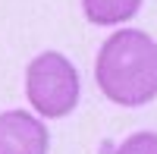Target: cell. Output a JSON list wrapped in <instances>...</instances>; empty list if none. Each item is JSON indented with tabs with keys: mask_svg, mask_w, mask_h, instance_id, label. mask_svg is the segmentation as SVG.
Instances as JSON below:
<instances>
[{
	"mask_svg": "<svg viewBox=\"0 0 157 154\" xmlns=\"http://www.w3.org/2000/svg\"><path fill=\"white\" fill-rule=\"evenodd\" d=\"M101 94L120 107H145L157 98V41L141 29H116L94 60Z\"/></svg>",
	"mask_w": 157,
	"mask_h": 154,
	"instance_id": "obj_1",
	"label": "cell"
},
{
	"mask_svg": "<svg viewBox=\"0 0 157 154\" xmlns=\"http://www.w3.org/2000/svg\"><path fill=\"white\" fill-rule=\"evenodd\" d=\"M25 98L41 120H63L82 98V82L72 60L60 50L38 54L25 69Z\"/></svg>",
	"mask_w": 157,
	"mask_h": 154,
	"instance_id": "obj_2",
	"label": "cell"
},
{
	"mask_svg": "<svg viewBox=\"0 0 157 154\" xmlns=\"http://www.w3.org/2000/svg\"><path fill=\"white\" fill-rule=\"evenodd\" d=\"M50 132L44 120L29 110L0 113V154H47Z\"/></svg>",
	"mask_w": 157,
	"mask_h": 154,
	"instance_id": "obj_3",
	"label": "cell"
},
{
	"mask_svg": "<svg viewBox=\"0 0 157 154\" xmlns=\"http://www.w3.org/2000/svg\"><path fill=\"white\" fill-rule=\"evenodd\" d=\"M113 154H157V132H132Z\"/></svg>",
	"mask_w": 157,
	"mask_h": 154,
	"instance_id": "obj_5",
	"label": "cell"
},
{
	"mask_svg": "<svg viewBox=\"0 0 157 154\" xmlns=\"http://www.w3.org/2000/svg\"><path fill=\"white\" fill-rule=\"evenodd\" d=\"M145 0H82V13L91 25L110 29V25H123L138 16Z\"/></svg>",
	"mask_w": 157,
	"mask_h": 154,
	"instance_id": "obj_4",
	"label": "cell"
}]
</instances>
